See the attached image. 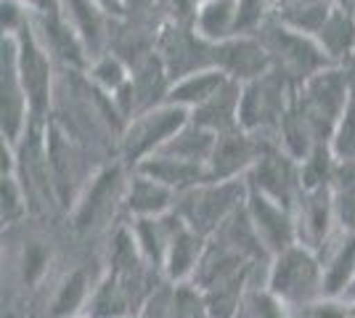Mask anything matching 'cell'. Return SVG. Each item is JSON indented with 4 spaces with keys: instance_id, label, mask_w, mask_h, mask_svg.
Instances as JSON below:
<instances>
[{
    "instance_id": "1",
    "label": "cell",
    "mask_w": 355,
    "mask_h": 318,
    "mask_svg": "<svg viewBox=\"0 0 355 318\" xmlns=\"http://www.w3.org/2000/svg\"><path fill=\"white\" fill-rule=\"evenodd\" d=\"M268 292H273L282 303L311 308L324 300V268L302 247H289L279 252L273 263Z\"/></svg>"
},
{
    "instance_id": "2",
    "label": "cell",
    "mask_w": 355,
    "mask_h": 318,
    "mask_svg": "<svg viewBox=\"0 0 355 318\" xmlns=\"http://www.w3.org/2000/svg\"><path fill=\"white\" fill-rule=\"evenodd\" d=\"M252 223H254V231H257V239L276 249V252H284L289 247H295L292 239H295V231H292V223L286 218V212L276 204H270L268 199H254L252 202Z\"/></svg>"
},
{
    "instance_id": "3",
    "label": "cell",
    "mask_w": 355,
    "mask_h": 318,
    "mask_svg": "<svg viewBox=\"0 0 355 318\" xmlns=\"http://www.w3.org/2000/svg\"><path fill=\"white\" fill-rule=\"evenodd\" d=\"M199 255H202V239L196 231H186V228H175V233L170 236L167 244V258H164V268L173 281H183L191 271L199 268Z\"/></svg>"
},
{
    "instance_id": "4",
    "label": "cell",
    "mask_w": 355,
    "mask_h": 318,
    "mask_svg": "<svg viewBox=\"0 0 355 318\" xmlns=\"http://www.w3.org/2000/svg\"><path fill=\"white\" fill-rule=\"evenodd\" d=\"M244 281H247V271L236 273V276L202 292L209 318H236L239 310H244V303H247L244 300Z\"/></svg>"
},
{
    "instance_id": "5",
    "label": "cell",
    "mask_w": 355,
    "mask_h": 318,
    "mask_svg": "<svg viewBox=\"0 0 355 318\" xmlns=\"http://www.w3.org/2000/svg\"><path fill=\"white\" fill-rule=\"evenodd\" d=\"M355 284V239H347L324 268V297H350Z\"/></svg>"
},
{
    "instance_id": "6",
    "label": "cell",
    "mask_w": 355,
    "mask_h": 318,
    "mask_svg": "<svg viewBox=\"0 0 355 318\" xmlns=\"http://www.w3.org/2000/svg\"><path fill=\"white\" fill-rule=\"evenodd\" d=\"M85 297H88V284H85V276L77 271L59 287L53 303H51V316L74 318L80 313V308H85Z\"/></svg>"
},
{
    "instance_id": "7",
    "label": "cell",
    "mask_w": 355,
    "mask_h": 318,
    "mask_svg": "<svg viewBox=\"0 0 355 318\" xmlns=\"http://www.w3.org/2000/svg\"><path fill=\"white\" fill-rule=\"evenodd\" d=\"M289 305L282 303L273 292H252L244 303V318H289Z\"/></svg>"
},
{
    "instance_id": "8",
    "label": "cell",
    "mask_w": 355,
    "mask_h": 318,
    "mask_svg": "<svg viewBox=\"0 0 355 318\" xmlns=\"http://www.w3.org/2000/svg\"><path fill=\"white\" fill-rule=\"evenodd\" d=\"M167 204V191L162 186L151 181H141L135 183L133 188V197H130V207L144 215H151V212H159Z\"/></svg>"
},
{
    "instance_id": "9",
    "label": "cell",
    "mask_w": 355,
    "mask_h": 318,
    "mask_svg": "<svg viewBox=\"0 0 355 318\" xmlns=\"http://www.w3.org/2000/svg\"><path fill=\"white\" fill-rule=\"evenodd\" d=\"M311 318H350V300H337V297H324L308 308Z\"/></svg>"
},
{
    "instance_id": "10",
    "label": "cell",
    "mask_w": 355,
    "mask_h": 318,
    "mask_svg": "<svg viewBox=\"0 0 355 318\" xmlns=\"http://www.w3.org/2000/svg\"><path fill=\"white\" fill-rule=\"evenodd\" d=\"M350 318H355V297L350 300Z\"/></svg>"
},
{
    "instance_id": "11",
    "label": "cell",
    "mask_w": 355,
    "mask_h": 318,
    "mask_svg": "<svg viewBox=\"0 0 355 318\" xmlns=\"http://www.w3.org/2000/svg\"><path fill=\"white\" fill-rule=\"evenodd\" d=\"M355 297V284H353V289H350V300Z\"/></svg>"
},
{
    "instance_id": "12",
    "label": "cell",
    "mask_w": 355,
    "mask_h": 318,
    "mask_svg": "<svg viewBox=\"0 0 355 318\" xmlns=\"http://www.w3.org/2000/svg\"><path fill=\"white\" fill-rule=\"evenodd\" d=\"M135 318H141V316H135Z\"/></svg>"
}]
</instances>
